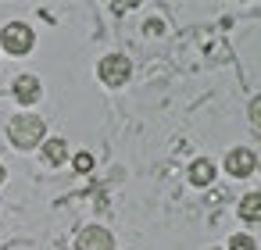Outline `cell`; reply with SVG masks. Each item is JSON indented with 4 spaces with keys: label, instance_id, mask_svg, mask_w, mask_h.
Wrapping results in <instances>:
<instances>
[{
    "label": "cell",
    "instance_id": "cell-5",
    "mask_svg": "<svg viewBox=\"0 0 261 250\" xmlns=\"http://www.w3.org/2000/svg\"><path fill=\"white\" fill-rule=\"evenodd\" d=\"M254 164H257V154H254V150H247V147H236V150H229V154H225V172H229V175H236V179L250 175V172H254Z\"/></svg>",
    "mask_w": 261,
    "mask_h": 250
},
{
    "label": "cell",
    "instance_id": "cell-1",
    "mask_svg": "<svg viewBox=\"0 0 261 250\" xmlns=\"http://www.w3.org/2000/svg\"><path fill=\"white\" fill-rule=\"evenodd\" d=\"M43 136H47V125L40 115H15L8 122V140L18 150H33L36 143H43Z\"/></svg>",
    "mask_w": 261,
    "mask_h": 250
},
{
    "label": "cell",
    "instance_id": "cell-12",
    "mask_svg": "<svg viewBox=\"0 0 261 250\" xmlns=\"http://www.w3.org/2000/svg\"><path fill=\"white\" fill-rule=\"evenodd\" d=\"M0 182H4V164H0Z\"/></svg>",
    "mask_w": 261,
    "mask_h": 250
},
{
    "label": "cell",
    "instance_id": "cell-7",
    "mask_svg": "<svg viewBox=\"0 0 261 250\" xmlns=\"http://www.w3.org/2000/svg\"><path fill=\"white\" fill-rule=\"evenodd\" d=\"M65 157H68V147H65L61 136L43 140V161H47V164H65Z\"/></svg>",
    "mask_w": 261,
    "mask_h": 250
},
{
    "label": "cell",
    "instance_id": "cell-4",
    "mask_svg": "<svg viewBox=\"0 0 261 250\" xmlns=\"http://www.w3.org/2000/svg\"><path fill=\"white\" fill-rule=\"evenodd\" d=\"M75 250H115V236L104 225H86L75 236Z\"/></svg>",
    "mask_w": 261,
    "mask_h": 250
},
{
    "label": "cell",
    "instance_id": "cell-10",
    "mask_svg": "<svg viewBox=\"0 0 261 250\" xmlns=\"http://www.w3.org/2000/svg\"><path fill=\"white\" fill-rule=\"evenodd\" d=\"M225 250H257V243H254V236H243V232H240V236H232V239H229V246H225Z\"/></svg>",
    "mask_w": 261,
    "mask_h": 250
},
{
    "label": "cell",
    "instance_id": "cell-2",
    "mask_svg": "<svg viewBox=\"0 0 261 250\" xmlns=\"http://www.w3.org/2000/svg\"><path fill=\"white\" fill-rule=\"evenodd\" d=\"M33 43H36V33H33L29 22H8L4 33H0V47H4L11 58H25L33 50Z\"/></svg>",
    "mask_w": 261,
    "mask_h": 250
},
{
    "label": "cell",
    "instance_id": "cell-11",
    "mask_svg": "<svg viewBox=\"0 0 261 250\" xmlns=\"http://www.w3.org/2000/svg\"><path fill=\"white\" fill-rule=\"evenodd\" d=\"M72 164H75V172H90V168H93V154H86V150H83V154H75V161H72Z\"/></svg>",
    "mask_w": 261,
    "mask_h": 250
},
{
    "label": "cell",
    "instance_id": "cell-3",
    "mask_svg": "<svg viewBox=\"0 0 261 250\" xmlns=\"http://www.w3.org/2000/svg\"><path fill=\"white\" fill-rule=\"evenodd\" d=\"M129 72H133V65H129V58H122V54H108V58L97 65V75H100L104 86H122V82L129 79Z\"/></svg>",
    "mask_w": 261,
    "mask_h": 250
},
{
    "label": "cell",
    "instance_id": "cell-6",
    "mask_svg": "<svg viewBox=\"0 0 261 250\" xmlns=\"http://www.w3.org/2000/svg\"><path fill=\"white\" fill-rule=\"evenodd\" d=\"M15 100L18 104H36L40 100V79L36 75H18L15 79Z\"/></svg>",
    "mask_w": 261,
    "mask_h": 250
},
{
    "label": "cell",
    "instance_id": "cell-9",
    "mask_svg": "<svg viewBox=\"0 0 261 250\" xmlns=\"http://www.w3.org/2000/svg\"><path fill=\"white\" fill-rule=\"evenodd\" d=\"M240 218L243 221H261V193H247L240 200Z\"/></svg>",
    "mask_w": 261,
    "mask_h": 250
},
{
    "label": "cell",
    "instance_id": "cell-8",
    "mask_svg": "<svg viewBox=\"0 0 261 250\" xmlns=\"http://www.w3.org/2000/svg\"><path fill=\"white\" fill-rule=\"evenodd\" d=\"M211 179H215V161L197 157V161L190 164V182H193V186H207Z\"/></svg>",
    "mask_w": 261,
    "mask_h": 250
}]
</instances>
